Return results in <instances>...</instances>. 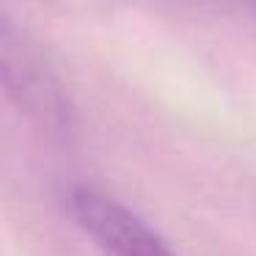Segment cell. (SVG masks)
<instances>
[{"label": "cell", "mask_w": 256, "mask_h": 256, "mask_svg": "<svg viewBox=\"0 0 256 256\" xmlns=\"http://www.w3.org/2000/svg\"><path fill=\"white\" fill-rule=\"evenodd\" d=\"M0 64H3V86L14 105L36 122L50 135H64L72 124L69 100L64 96L56 74L42 61L39 50L14 30L8 17L0 30Z\"/></svg>", "instance_id": "cell-1"}, {"label": "cell", "mask_w": 256, "mask_h": 256, "mask_svg": "<svg viewBox=\"0 0 256 256\" xmlns=\"http://www.w3.org/2000/svg\"><path fill=\"white\" fill-rule=\"evenodd\" d=\"M69 206L78 226L108 256H176V250L130 206L96 188H74Z\"/></svg>", "instance_id": "cell-2"}]
</instances>
